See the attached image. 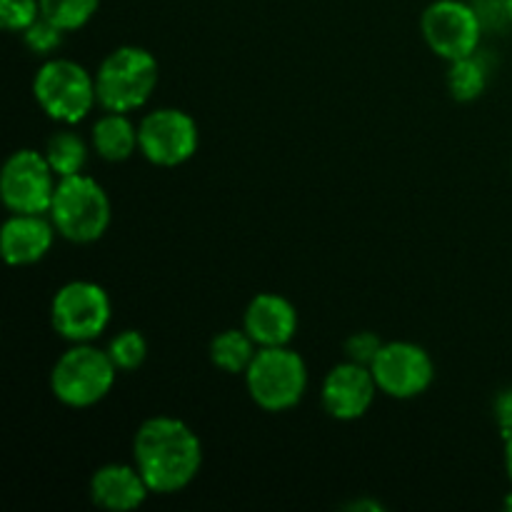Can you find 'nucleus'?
I'll return each instance as SVG.
<instances>
[{
  "label": "nucleus",
  "instance_id": "obj_1",
  "mask_svg": "<svg viewBox=\"0 0 512 512\" xmlns=\"http://www.w3.org/2000/svg\"><path fill=\"white\" fill-rule=\"evenodd\" d=\"M133 463L153 495H178L203 470V443L185 420L153 415L135 430Z\"/></svg>",
  "mask_w": 512,
  "mask_h": 512
},
{
  "label": "nucleus",
  "instance_id": "obj_2",
  "mask_svg": "<svg viewBox=\"0 0 512 512\" xmlns=\"http://www.w3.org/2000/svg\"><path fill=\"white\" fill-rule=\"evenodd\" d=\"M160 83V63L143 45H118L95 68L100 110L135 113L153 98Z\"/></svg>",
  "mask_w": 512,
  "mask_h": 512
},
{
  "label": "nucleus",
  "instance_id": "obj_3",
  "mask_svg": "<svg viewBox=\"0 0 512 512\" xmlns=\"http://www.w3.org/2000/svg\"><path fill=\"white\" fill-rule=\"evenodd\" d=\"M118 375L108 350L98 343H68L50 368V393L65 408L88 410L113 393Z\"/></svg>",
  "mask_w": 512,
  "mask_h": 512
},
{
  "label": "nucleus",
  "instance_id": "obj_4",
  "mask_svg": "<svg viewBox=\"0 0 512 512\" xmlns=\"http://www.w3.org/2000/svg\"><path fill=\"white\" fill-rule=\"evenodd\" d=\"M48 215L60 238L73 245H93L113 223V203L103 183L78 173L58 180Z\"/></svg>",
  "mask_w": 512,
  "mask_h": 512
},
{
  "label": "nucleus",
  "instance_id": "obj_5",
  "mask_svg": "<svg viewBox=\"0 0 512 512\" xmlns=\"http://www.w3.org/2000/svg\"><path fill=\"white\" fill-rule=\"evenodd\" d=\"M33 98L38 108L58 125H78L98 105L95 73L70 58H45L33 75Z\"/></svg>",
  "mask_w": 512,
  "mask_h": 512
},
{
  "label": "nucleus",
  "instance_id": "obj_6",
  "mask_svg": "<svg viewBox=\"0 0 512 512\" xmlns=\"http://www.w3.org/2000/svg\"><path fill=\"white\" fill-rule=\"evenodd\" d=\"M250 400L265 413H288L303 403L310 370L303 355L290 345L260 348L243 375Z\"/></svg>",
  "mask_w": 512,
  "mask_h": 512
},
{
  "label": "nucleus",
  "instance_id": "obj_7",
  "mask_svg": "<svg viewBox=\"0 0 512 512\" xmlns=\"http://www.w3.org/2000/svg\"><path fill=\"white\" fill-rule=\"evenodd\" d=\"M113 323V300L95 280H68L50 300V325L65 343H95Z\"/></svg>",
  "mask_w": 512,
  "mask_h": 512
},
{
  "label": "nucleus",
  "instance_id": "obj_8",
  "mask_svg": "<svg viewBox=\"0 0 512 512\" xmlns=\"http://www.w3.org/2000/svg\"><path fill=\"white\" fill-rule=\"evenodd\" d=\"M140 155L158 168H178L195 158L200 148V125L188 110L163 105L140 118Z\"/></svg>",
  "mask_w": 512,
  "mask_h": 512
},
{
  "label": "nucleus",
  "instance_id": "obj_9",
  "mask_svg": "<svg viewBox=\"0 0 512 512\" xmlns=\"http://www.w3.org/2000/svg\"><path fill=\"white\" fill-rule=\"evenodd\" d=\"M420 33L438 58L453 63L478 53L485 28L468 0H433L420 15Z\"/></svg>",
  "mask_w": 512,
  "mask_h": 512
},
{
  "label": "nucleus",
  "instance_id": "obj_10",
  "mask_svg": "<svg viewBox=\"0 0 512 512\" xmlns=\"http://www.w3.org/2000/svg\"><path fill=\"white\" fill-rule=\"evenodd\" d=\"M58 180L43 150L18 148L3 163L0 200L8 213H48Z\"/></svg>",
  "mask_w": 512,
  "mask_h": 512
},
{
  "label": "nucleus",
  "instance_id": "obj_11",
  "mask_svg": "<svg viewBox=\"0 0 512 512\" xmlns=\"http://www.w3.org/2000/svg\"><path fill=\"white\" fill-rule=\"evenodd\" d=\"M380 395L390 400H415L435 383V360L413 340H388L370 365Z\"/></svg>",
  "mask_w": 512,
  "mask_h": 512
},
{
  "label": "nucleus",
  "instance_id": "obj_12",
  "mask_svg": "<svg viewBox=\"0 0 512 512\" xmlns=\"http://www.w3.org/2000/svg\"><path fill=\"white\" fill-rule=\"evenodd\" d=\"M380 388L370 365L340 360L325 373L320 385V403L323 410L338 423H355L365 418L378 400Z\"/></svg>",
  "mask_w": 512,
  "mask_h": 512
},
{
  "label": "nucleus",
  "instance_id": "obj_13",
  "mask_svg": "<svg viewBox=\"0 0 512 512\" xmlns=\"http://www.w3.org/2000/svg\"><path fill=\"white\" fill-rule=\"evenodd\" d=\"M60 238L48 213H10L0 228V255L10 268H28L48 258Z\"/></svg>",
  "mask_w": 512,
  "mask_h": 512
},
{
  "label": "nucleus",
  "instance_id": "obj_14",
  "mask_svg": "<svg viewBox=\"0 0 512 512\" xmlns=\"http://www.w3.org/2000/svg\"><path fill=\"white\" fill-rule=\"evenodd\" d=\"M243 328L258 343V348H280L295 340L300 315L285 295L258 293L245 305Z\"/></svg>",
  "mask_w": 512,
  "mask_h": 512
},
{
  "label": "nucleus",
  "instance_id": "obj_15",
  "mask_svg": "<svg viewBox=\"0 0 512 512\" xmlns=\"http://www.w3.org/2000/svg\"><path fill=\"white\" fill-rule=\"evenodd\" d=\"M88 495L100 510L133 512L148 503L153 490L135 463H105L90 475Z\"/></svg>",
  "mask_w": 512,
  "mask_h": 512
},
{
  "label": "nucleus",
  "instance_id": "obj_16",
  "mask_svg": "<svg viewBox=\"0 0 512 512\" xmlns=\"http://www.w3.org/2000/svg\"><path fill=\"white\" fill-rule=\"evenodd\" d=\"M88 138L93 153L105 163H125L135 153H140L138 123L130 118V113L103 110V115L93 120Z\"/></svg>",
  "mask_w": 512,
  "mask_h": 512
},
{
  "label": "nucleus",
  "instance_id": "obj_17",
  "mask_svg": "<svg viewBox=\"0 0 512 512\" xmlns=\"http://www.w3.org/2000/svg\"><path fill=\"white\" fill-rule=\"evenodd\" d=\"M43 153L58 178H70V175L85 173L93 145H90V138L75 130V125H60L48 138Z\"/></svg>",
  "mask_w": 512,
  "mask_h": 512
},
{
  "label": "nucleus",
  "instance_id": "obj_18",
  "mask_svg": "<svg viewBox=\"0 0 512 512\" xmlns=\"http://www.w3.org/2000/svg\"><path fill=\"white\" fill-rule=\"evenodd\" d=\"M258 343L248 335V330L240 328H225L213 335L208 345L210 363L218 370L228 375H245L248 373L250 363L258 355Z\"/></svg>",
  "mask_w": 512,
  "mask_h": 512
},
{
  "label": "nucleus",
  "instance_id": "obj_19",
  "mask_svg": "<svg viewBox=\"0 0 512 512\" xmlns=\"http://www.w3.org/2000/svg\"><path fill=\"white\" fill-rule=\"evenodd\" d=\"M490 65L483 53H473L468 58H458L448 68V90L458 103H475L488 90Z\"/></svg>",
  "mask_w": 512,
  "mask_h": 512
},
{
  "label": "nucleus",
  "instance_id": "obj_20",
  "mask_svg": "<svg viewBox=\"0 0 512 512\" xmlns=\"http://www.w3.org/2000/svg\"><path fill=\"white\" fill-rule=\"evenodd\" d=\"M100 8V0H40L43 18L63 28L65 33L85 28L95 18Z\"/></svg>",
  "mask_w": 512,
  "mask_h": 512
},
{
  "label": "nucleus",
  "instance_id": "obj_21",
  "mask_svg": "<svg viewBox=\"0 0 512 512\" xmlns=\"http://www.w3.org/2000/svg\"><path fill=\"white\" fill-rule=\"evenodd\" d=\"M105 350H108L110 360H113L120 373H135V370H140L150 353L148 340L135 328H125L120 333H115L110 338V343L105 345Z\"/></svg>",
  "mask_w": 512,
  "mask_h": 512
},
{
  "label": "nucleus",
  "instance_id": "obj_22",
  "mask_svg": "<svg viewBox=\"0 0 512 512\" xmlns=\"http://www.w3.org/2000/svg\"><path fill=\"white\" fill-rule=\"evenodd\" d=\"M20 35H23L25 48L43 60L53 58V55L63 48V40H65V30L58 28L55 23H50V20L43 18V15H40V18Z\"/></svg>",
  "mask_w": 512,
  "mask_h": 512
},
{
  "label": "nucleus",
  "instance_id": "obj_23",
  "mask_svg": "<svg viewBox=\"0 0 512 512\" xmlns=\"http://www.w3.org/2000/svg\"><path fill=\"white\" fill-rule=\"evenodd\" d=\"M40 15V0H0V25L8 33H23Z\"/></svg>",
  "mask_w": 512,
  "mask_h": 512
},
{
  "label": "nucleus",
  "instance_id": "obj_24",
  "mask_svg": "<svg viewBox=\"0 0 512 512\" xmlns=\"http://www.w3.org/2000/svg\"><path fill=\"white\" fill-rule=\"evenodd\" d=\"M383 343L385 340H380V335L373 333V330H358V333H353L345 340V360H353V363L360 365H373Z\"/></svg>",
  "mask_w": 512,
  "mask_h": 512
},
{
  "label": "nucleus",
  "instance_id": "obj_25",
  "mask_svg": "<svg viewBox=\"0 0 512 512\" xmlns=\"http://www.w3.org/2000/svg\"><path fill=\"white\" fill-rule=\"evenodd\" d=\"M473 8L478 10L483 28H498L500 23H508V10H505V0H473Z\"/></svg>",
  "mask_w": 512,
  "mask_h": 512
},
{
  "label": "nucleus",
  "instance_id": "obj_26",
  "mask_svg": "<svg viewBox=\"0 0 512 512\" xmlns=\"http://www.w3.org/2000/svg\"><path fill=\"white\" fill-rule=\"evenodd\" d=\"M493 418L498 423L500 435L512 430V388L500 390L493 400Z\"/></svg>",
  "mask_w": 512,
  "mask_h": 512
},
{
  "label": "nucleus",
  "instance_id": "obj_27",
  "mask_svg": "<svg viewBox=\"0 0 512 512\" xmlns=\"http://www.w3.org/2000/svg\"><path fill=\"white\" fill-rule=\"evenodd\" d=\"M503 463H505V473H508L512 483V430L510 433H503Z\"/></svg>",
  "mask_w": 512,
  "mask_h": 512
},
{
  "label": "nucleus",
  "instance_id": "obj_28",
  "mask_svg": "<svg viewBox=\"0 0 512 512\" xmlns=\"http://www.w3.org/2000/svg\"><path fill=\"white\" fill-rule=\"evenodd\" d=\"M505 10H508V20L512 25V0H505Z\"/></svg>",
  "mask_w": 512,
  "mask_h": 512
},
{
  "label": "nucleus",
  "instance_id": "obj_29",
  "mask_svg": "<svg viewBox=\"0 0 512 512\" xmlns=\"http://www.w3.org/2000/svg\"><path fill=\"white\" fill-rule=\"evenodd\" d=\"M505 508L512 510V493H508V498H505Z\"/></svg>",
  "mask_w": 512,
  "mask_h": 512
}]
</instances>
